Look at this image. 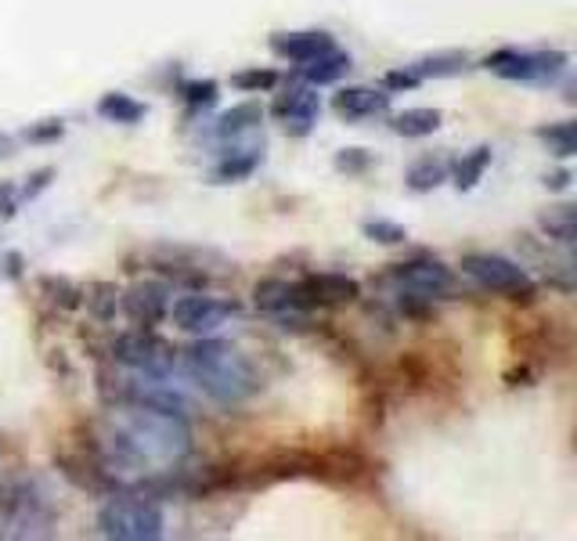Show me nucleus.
<instances>
[{"label":"nucleus","instance_id":"f257e3e1","mask_svg":"<svg viewBox=\"0 0 577 541\" xmlns=\"http://www.w3.org/2000/svg\"><path fill=\"white\" fill-rule=\"evenodd\" d=\"M98 451L109 469L160 477L185 466L191 455V430L185 415L145 408V404H120L101 423Z\"/></svg>","mask_w":577,"mask_h":541},{"label":"nucleus","instance_id":"f03ea898","mask_svg":"<svg viewBox=\"0 0 577 541\" xmlns=\"http://www.w3.org/2000/svg\"><path fill=\"white\" fill-rule=\"evenodd\" d=\"M185 372L210 401L224 404V408L246 404L260 390L256 368L249 365V357L224 340H202L199 336V343L185 351Z\"/></svg>","mask_w":577,"mask_h":541},{"label":"nucleus","instance_id":"7ed1b4c3","mask_svg":"<svg viewBox=\"0 0 577 541\" xmlns=\"http://www.w3.org/2000/svg\"><path fill=\"white\" fill-rule=\"evenodd\" d=\"M387 281H393L401 314L418 318L434 307L437 300H448L455 292V275L437 261V256H415V261L393 264L387 270Z\"/></svg>","mask_w":577,"mask_h":541},{"label":"nucleus","instance_id":"20e7f679","mask_svg":"<svg viewBox=\"0 0 577 541\" xmlns=\"http://www.w3.org/2000/svg\"><path fill=\"white\" fill-rule=\"evenodd\" d=\"M166 516L149 494H112L98 513V534L116 541H155L163 538Z\"/></svg>","mask_w":577,"mask_h":541},{"label":"nucleus","instance_id":"39448f33","mask_svg":"<svg viewBox=\"0 0 577 541\" xmlns=\"http://www.w3.org/2000/svg\"><path fill=\"white\" fill-rule=\"evenodd\" d=\"M116 401L120 404H145V408H160L174 415H188L191 393L188 382L180 379L177 365L160 372L127 368V376H116Z\"/></svg>","mask_w":577,"mask_h":541},{"label":"nucleus","instance_id":"423d86ee","mask_svg":"<svg viewBox=\"0 0 577 541\" xmlns=\"http://www.w3.org/2000/svg\"><path fill=\"white\" fill-rule=\"evenodd\" d=\"M51 524V502L37 483L18 480L0 491V534L4 538H48Z\"/></svg>","mask_w":577,"mask_h":541},{"label":"nucleus","instance_id":"0eeeda50","mask_svg":"<svg viewBox=\"0 0 577 541\" xmlns=\"http://www.w3.org/2000/svg\"><path fill=\"white\" fill-rule=\"evenodd\" d=\"M462 275L477 281L484 292H498V297L516 303H530L538 297V281L527 275V267L498 253H466Z\"/></svg>","mask_w":577,"mask_h":541},{"label":"nucleus","instance_id":"6e6552de","mask_svg":"<svg viewBox=\"0 0 577 541\" xmlns=\"http://www.w3.org/2000/svg\"><path fill=\"white\" fill-rule=\"evenodd\" d=\"M567 65H570L567 51H556V48H535V51L502 48L484 59V70H491L509 84H556L567 73Z\"/></svg>","mask_w":577,"mask_h":541},{"label":"nucleus","instance_id":"1a4fd4ad","mask_svg":"<svg viewBox=\"0 0 577 541\" xmlns=\"http://www.w3.org/2000/svg\"><path fill=\"white\" fill-rule=\"evenodd\" d=\"M239 303L224 300V297H206V292H188V297L170 300L166 318H174V325L188 336H210L224 329L231 318H239Z\"/></svg>","mask_w":577,"mask_h":541},{"label":"nucleus","instance_id":"9d476101","mask_svg":"<svg viewBox=\"0 0 577 541\" xmlns=\"http://www.w3.org/2000/svg\"><path fill=\"white\" fill-rule=\"evenodd\" d=\"M275 119L281 123V130L289 134V138H308V134L318 127V116H322V98H318V87H311L308 80H292L281 87V95L275 98Z\"/></svg>","mask_w":577,"mask_h":541},{"label":"nucleus","instance_id":"9b49d317","mask_svg":"<svg viewBox=\"0 0 577 541\" xmlns=\"http://www.w3.org/2000/svg\"><path fill=\"white\" fill-rule=\"evenodd\" d=\"M256 297V311L267 314V318H275L278 325H303L308 322V311H311V300L303 297L300 281H286V278H264L256 281L253 289Z\"/></svg>","mask_w":577,"mask_h":541},{"label":"nucleus","instance_id":"f8f14e48","mask_svg":"<svg viewBox=\"0 0 577 541\" xmlns=\"http://www.w3.org/2000/svg\"><path fill=\"white\" fill-rule=\"evenodd\" d=\"M109 354L120 368H141V372L174 368V351H170L160 336H152V329H134L116 336Z\"/></svg>","mask_w":577,"mask_h":541},{"label":"nucleus","instance_id":"ddd939ff","mask_svg":"<svg viewBox=\"0 0 577 541\" xmlns=\"http://www.w3.org/2000/svg\"><path fill=\"white\" fill-rule=\"evenodd\" d=\"M170 286L166 281H138L134 289H127L120 297V307L127 311V318L138 325V329H152L160 325L170 311Z\"/></svg>","mask_w":577,"mask_h":541},{"label":"nucleus","instance_id":"4468645a","mask_svg":"<svg viewBox=\"0 0 577 541\" xmlns=\"http://www.w3.org/2000/svg\"><path fill=\"white\" fill-rule=\"evenodd\" d=\"M300 289L311 300V307H336V303L361 300V281L343 275V270H314L300 281Z\"/></svg>","mask_w":577,"mask_h":541},{"label":"nucleus","instance_id":"2eb2a0df","mask_svg":"<svg viewBox=\"0 0 577 541\" xmlns=\"http://www.w3.org/2000/svg\"><path fill=\"white\" fill-rule=\"evenodd\" d=\"M333 112L339 119H347V123H365V119L387 116V112H390V95L382 87H365V84L343 87L333 98Z\"/></svg>","mask_w":577,"mask_h":541},{"label":"nucleus","instance_id":"dca6fc26","mask_svg":"<svg viewBox=\"0 0 577 541\" xmlns=\"http://www.w3.org/2000/svg\"><path fill=\"white\" fill-rule=\"evenodd\" d=\"M333 48H336V40L325 29H297V33H275V37H271V51H275L281 62H292V65L318 59V54L333 51Z\"/></svg>","mask_w":577,"mask_h":541},{"label":"nucleus","instance_id":"f3484780","mask_svg":"<svg viewBox=\"0 0 577 541\" xmlns=\"http://www.w3.org/2000/svg\"><path fill=\"white\" fill-rule=\"evenodd\" d=\"M260 160H264V141L246 144V138H242V141L221 144V160L210 171L213 185H235V180H246L260 166Z\"/></svg>","mask_w":577,"mask_h":541},{"label":"nucleus","instance_id":"a211bd4d","mask_svg":"<svg viewBox=\"0 0 577 541\" xmlns=\"http://www.w3.org/2000/svg\"><path fill=\"white\" fill-rule=\"evenodd\" d=\"M260 123H264V109H260V101H242V105H231L228 112H221V116L210 123V138L217 144L242 141L260 127Z\"/></svg>","mask_w":577,"mask_h":541},{"label":"nucleus","instance_id":"6ab92c4d","mask_svg":"<svg viewBox=\"0 0 577 541\" xmlns=\"http://www.w3.org/2000/svg\"><path fill=\"white\" fill-rule=\"evenodd\" d=\"M409 70L418 76V80H451V76L469 73V54L459 48L434 51V54H423L418 62H412Z\"/></svg>","mask_w":577,"mask_h":541},{"label":"nucleus","instance_id":"aec40b11","mask_svg":"<svg viewBox=\"0 0 577 541\" xmlns=\"http://www.w3.org/2000/svg\"><path fill=\"white\" fill-rule=\"evenodd\" d=\"M354 70V62H350V54L343 51H325L318 59L303 62L300 65V80H308L311 87H329V84H339L343 76Z\"/></svg>","mask_w":577,"mask_h":541},{"label":"nucleus","instance_id":"412c9836","mask_svg":"<svg viewBox=\"0 0 577 541\" xmlns=\"http://www.w3.org/2000/svg\"><path fill=\"white\" fill-rule=\"evenodd\" d=\"M98 116L105 123H120V127H134V123H141L149 116V105L123 95V90H109V95L98 98Z\"/></svg>","mask_w":577,"mask_h":541},{"label":"nucleus","instance_id":"4be33fe9","mask_svg":"<svg viewBox=\"0 0 577 541\" xmlns=\"http://www.w3.org/2000/svg\"><path fill=\"white\" fill-rule=\"evenodd\" d=\"M451 166L444 155H418V160L404 171V185H409L415 196H426V191H437L448 180Z\"/></svg>","mask_w":577,"mask_h":541},{"label":"nucleus","instance_id":"5701e85b","mask_svg":"<svg viewBox=\"0 0 577 541\" xmlns=\"http://www.w3.org/2000/svg\"><path fill=\"white\" fill-rule=\"evenodd\" d=\"M440 123H444V112L440 109H404L398 116H390V130L398 134V138H429V134L440 130Z\"/></svg>","mask_w":577,"mask_h":541},{"label":"nucleus","instance_id":"b1692460","mask_svg":"<svg viewBox=\"0 0 577 541\" xmlns=\"http://www.w3.org/2000/svg\"><path fill=\"white\" fill-rule=\"evenodd\" d=\"M494 160L491 144H477V149L462 152V160L455 163V171H451V185H455L459 191H473L484 180V174H488V166Z\"/></svg>","mask_w":577,"mask_h":541},{"label":"nucleus","instance_id":"393cba45","mask_svg":"<svg viewBox=\"0 0 577 541\" xmlns=\"http://www.w3.org/2000/svg\"><path fill=\"white\" fill-rule=\"evenodd\" d=\"M541 231L549 235V239H556L560 246H574V235H577V217H574V206H552L549 213H541L538 217Z\"/></svg>","mask_w":577,"mask_h":541},{"label":"nucleus","instance_id":"a878e982","mask_svg":"<svg viewBox=\"0 0 577 541\" xmlns=\"http://www.w3.org/2000/svg\"><path fill=\"white\" fill-rule=\"evenodd\" d=\"M538 138L549 144V152L556 155V160H570L577 152V130L570 119H560V123H549V127H538Z\"/></svg>","mask_w":577,"mask_h":541},{"label":"nucleus","instance_id":"bb28decb","mask_svg":"<svg viewBox=\"0 0 577 541\" xmlns=\"http://www.w3.org/2000/svg\"><path fill=\"white\" fill-rule=\"evenodd\" d=\"M361 235H365L368 242H379V246H401L409 242V228L390 217H365L361 221Z\"/></svg>","mask_w":577,"mask_h":541},{"label":"nucleus","instance_id":"cd10ccee","mask_svg":"<svg viewBox=\"0 0 577 541\" xmlns=\"http://www.w3.org/2000/svg\"><path fill=\"white\" fill-rule=\"evenodd\" d=\"M231 87L242 90V95H267V90L278 87V73L260 70V65H249V70L231 73Z\"/></svg>","mask_w":577,"mask_h":541},{"label":"nucleus","instance_id":"c85d7f7f","mask_svg":"<svg viewBox=\"0 0 577 541\" xmlns=\"http://www.w3.org/2000/svg\"><path fill=\"white\" fill-rule=\"evenodd\" d=\"M120 297H123V292L116 286H109V281H98V286L84 289V303H90V311H95L98 318H105V322L116 318Z\"/></svg>","mask_w":577,"mask_h":541},{"label":"nucleus","instance_id":"c756f323","mask_svg":"<svg viewBox=\"0 0 577 541\" xmlns=\"http://www.w3.org/2000/svg\"><path fill=\"white\" fill-rule=\"evenodd\" d=\"M217 98H221L217 80H188L180 87V101L188 105V112H206L217 105Z\"/></svg>","mask_w":577,"mask_h":541},{"label":"nucleus","instance_id":"7c9ffc66","mask_svg":"<svg viewBox=\"0 0 577 541\" xmlns=\"http://www.w3.org/2000/svg\"><path fill=\"white\" fill-rule=\"evenodd\" d=\"M40 289L48 292L54 303H62V307H70V311L80 307V303H84V289L73 286L70 278H54V275H48V278H40Z\"/></svg>","mask_w":577,"mask_h":541},{"label":"nucleus","instance_id":"2f4dec72","mask_svg":"<svg viewBox=\"0 0 577 541\" xmlns=\"http://www.w3.org/2000/svg\"><path fill=\"white\" fill-rule=\"evenodd\" d=\"M62 138H65L62 119H40L22 130V141H29V144H48V141H62Z\"/></svg>","mask_w":577,"mask_h":541},{"label":"nucleus","instance_id":"473e14b6","mask_svg":"<svg viewBox=\"0 0 577 541\" xmlns=\"http://www.w3.org/2000/svg\"><path fill=\"white\" fill-rule=\"evenodd\" d=\"M372 152H365V149H343V152H336V160H333V166L339 174H365V171H372Z\"/></svg>","mask_w":577,"mask_h":541},{"label":"nucleus","instance_id":"72a5a7b5","mask_svg":"<svg viewBox=\"0 0 577 541\" xmlns=\"http://www.w3.org/2000/svg\"><path fill=\"white\" fill-rule=\"evenodd\" d=\"M418 84V76L409 70V65H404V70H390L387 76H382V90H387V95H401V90H415Z\"/></svg>","mask_w":577,"mask_h":541},{"label":"nucleus","instance_id":"f704fd0d","mask_svg":"<svg viewBox=\"0 0 577 541\" xmlns=\"http://www.w3.org/2000/svg\"><path fill=\"white\" fill-rule=\"evenodd\" d=\"M51 177H54L51 166H43V171L29 174V177H26V185L18 188V202H33V199L40 196V191H48V188H51Z\"/></svg>","mask_w":577,"mask_h":541},{"label":"nucleus","instance_id":"c9c22d12","mask_svg":"<svg viewBox=\"0 0 577 541\" xmlns=\"http://www.w3.org/2000/svg\"><path fill=\"white\" fill-rule=\"evenodd\" d=\"M18 188L11 180H0V221H11L18 213Z\"/></svg>","mask_w":577,"mask_h":541},{"label":"nucleus","instance_id":"e433bc0d","mask_svg":"<svg viewBox=\"0 0 577 541\" xmlns=\"http://www.w3.org/2000/svg\"><path fill=\"white\" fill-rule=\"evenodd\" d=\"M570 180H574L570 171H556V174H549V177H545V188H549V191H567V188H570Z\"/></svg>","mask_w":577,"mask_h":541},{"label":"nucleus","instance_id":"4c0bfd02","mask_svg":"<svg viewBox=\"0 0 577 541\" xmlns=\"http://www.w3.org/2000/svg\"><path fill=\"white\" fill-rule=\"evenodd\" d=\"M4 275L8 278H22V256L18 253H4Z\"/></svg>","mask_w":577,"mask_h":541},{"label":"nucleus","instance_id":"58836bf2","mask_svg":"<svg viewBox=\"0 0 577 541\" xmlns=\"http://www.w3.org/2000/svg\"><path fill=\"white\" fill-rule=\"evenodd\" d=\"M11 152H15V138H8V134H0V160H8Z\"/></svg>","mask_w":577,"mask_h":541}]
</instances>
